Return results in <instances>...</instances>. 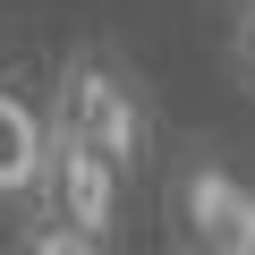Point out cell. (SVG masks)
<instances>
[{"instance_id": "obj_2", "label": "cell", "mask_w": 255, "mask_h": 255, "mask_svg": "<svg viewBox=\"0 0 255 255\" xmlns=\"http://www.w3.org/2000/svg\"><path fill=\"white\" fill-rule=\"evenodd\" d=\"M179 255H255V179L221 153L179 162Z\"/></svg>"}, {"instance_id": "obj_5", "label": "cell", "mask_w": 255, "mask_h": 255, "mask_svg": "<svg viewBox=\"0 0 255 255\" xmlns=\"http://www.w3.org/2000/svg\"><path fill=\"white\" fill-rule=\"evenodd\" d=\"M17 255H111V247H102V238H85V230H68L60 213H43V221H26Z\"/></svg>"}, {"instance_id": "obj_3", "label": "cell", "mask_w": 255, "mask_h": 255, "mask_svg": "<svg viewBox=\"0 0 255 255\" xmlns=\"http://www.w3.org/2000/svg\"><path fill=\"white\" fill-rule=\"evenodd\" d=\"M119 204H128V170H111L94 145L51 128V179H43V213H60L68 230L119 247Z\"/></svg>"}, {"instance_id": "obj_4", "label": "cell", "mask_w": 255, "mask_h": 255, "mask_svg": "<svg viewBox=\"0 0 255 255\" xmlns=\"http://www.w3.org/2000/svg\"><path fill=\"white\" fill-rule=\"evenodd\" d=\"M43 179H51V119L34 94L0 77V213L43 204Z\"/></svg>"}, {"instance_id": "obj_1", "label": "cell", "mask_w": 255, "mask_h": 255, "mask_svg": "<svg viewBox=\"0 0 255 255\" xmlns=\"http://www.w3.org/2000/svg\"><path fill=\"white\" fill-rule=\"evenodd\" d=\"M43 119L60 128V136L94 145L111 170H136V162L153 153V102H145L136 68H128L119 51H102V43H85V51L60 60V77H51V111H43Z\"/></svg>"}, {"instance_id": "obj_6", "label": "cell", "mask_w": 255, "mask_h": 255, "mask_svg": "<svg viewBox=\"0 0 255 255\" xmlns=\"http://www.w3.org/2000/svg\"><path fill=\"white\" fill-rule=\"evenodd\" d=\"M230 68H238L247 94H255V0H238V9H230Z\"/></svg>"}]
</instances>
